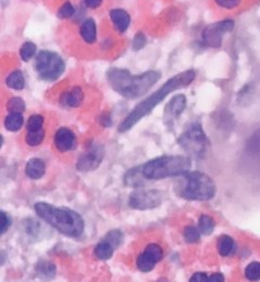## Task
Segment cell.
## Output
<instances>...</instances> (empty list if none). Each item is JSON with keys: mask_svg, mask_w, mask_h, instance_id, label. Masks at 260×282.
Wrapping results in <instances>:
<instances>
[{"mask_svg": "<svg viewBox=\"0 0 260 282\" xmlns=\"http://www.w3.org/2000/svg\"><path fill=\"white\" fill-rule=\"evenodd\" d=\"M196 79V71L194 70H185L183 73L177 74L173 78L169 79L168 82L163 84V87L159 90H156L155 93L147 97L146 99L142 100L141 103L136 106L131 112L128 113V116L121 122V125L118 126V132H126L128 130H131L135 125L139 121H141L144 117L147 116L161 100L165 99L170 93L175 92V90L180 89V88H185L189 84H192V82Z\"/></svg>", "mask_w": 260, "mask_h": 282, "instance_id": "1", "label": "cell"}, {"mask_svg": "<svg viewBox=\"0 0 260 282\" xmlns=\"http://www.w3.org/2000/svg\"><path fill=\"white\" fill-rule=\"evenodd\" d=\"M160 78L161 74L155 70L140 75H132L128 70L119 68H112L107 71V80L112 89L127 99H136L146 94Z\"/></svg>", "mask_w": 260, "mask_h": 282, "instance_id": "2", "label": "cell"}, {"mask_svg": "<svg viewBox=\"0 0 260 282\" xmlns=\"http://www.w3.org/2000/svg\"><path fill=\"white\" fill-rule=\"evenodd\" d=\"M37 215L44 219L47 224L54 226L63 235L76 238L84 231V220L78 212L65 207H56L46 202H38L34 205Z\"/></svg>", "mask_w": 260, "mask_h": 282, "instance_id": "3", "label": "cell"}, {"mask_svg": "<svg viewBox=\"0 0 260 282\" xmlns=\"http://www.w3.org/2000/svg\"><path fill=\"white\" fill-rule=\"evenodd\" d=\"M190 166H192V162L187 156L165 155L147 162L141 167V170L146 179L156 180L187 174L189 172Z\"/></svg>", "mask_w": 260, "mask_h": 282, "instance_id": "4", "label": "cell"}, {"mask_svg": "<svg viewBox=\"0 0 260 282\" xmlns=\"http://www.w3.org/2000/svg\"><path fill=\"white\" fill-rule=\"evenodd\" d=\"M180 197L193 201H208L216 195V185L209 175L201 172L184 174L179 186Z\"/></svg>", "mask_w": 260, "mask_h": 282, "instance_id": "5", "label": "cell"}, {"mask_svg": "<svg viewBox=\"0 0 260 282\" xmlns=\"http://www.w3.org/2000/svg\"><path fill=\"white\" fill-rule=\"evenodd\" d=\"M36 71L45 82H55L65 71V61L51 51H41L36 56Z\"/></svg>", "mask_w": 260, "mask_h": 282, "instance_id": "6", "label": "cell"}, {"mask_svg": "<svg viewBox=\"0 0 260 282\" xmlns=\"http://www.w3.org/2000/svg\"><path fill=\"white\" fill-rule=\"evenodd\" d=\"M179 145L192 156H202L206 153L208 140L200 124H192L178 140Z\"/></svg>", "mask_w": 260, "mask_h": 282, "instance_id": "7", "label": "cell"}, {"mask_svg": "<svg viewBox=\"0 0 260 282\" xmlns=\"http://www.w3.org/2000/svg\"><path fill=\"white\" fill-rule=\"evenodd\" d=\"M235 27V22L232 19H225L220 21V22L212 23V25L207 26L202 32V39L204 44L209 47H221L222 39L224 36L229 32H231Z\"/></svg>", "mask_w": 260, "mask_h": 282, "instance_id": "8", "label": "cell"}, {"mask_svg": "<svg viewBox=\"0 0 260 282\" xmlns=\"http://www.w3.org/2000/svg\"><path fill=\"white\" fill-rule=\"evenodd\" d=\"M163 201V195L156 190H137L129 196V206L136 210L155 209Z\"/></svg>", "mask_w": 260, "mask_h": 282, "instance_id": "9", "label": "cell"}, {"mask_svg": "<svg viewBox=\"0 0 260 282\" xmlns=\"http://www.w3.org/2000/svg\"><path fill=\"white\" fill-rule=\"evenodd\" d=\"M103 156H104V149L102 145L97 144V145H93L92 148L88 149L85 153L79 158L78 169L80 172H90V170H94L99 167V164L102 163Z\"/></svg>", "mask_w": 260, "mask_h": 282, "instance_id": "10", "label": "cell"}, {"mask_svg": "<svg viewBox=\"0 0 260 282\" xmlns=\"http://www.w3.org/2000/svg\"><path fill=\"white\" fill-rule=\"evenodd\" d=\"M163 254V249H161L160 246L150 244V246L146 247L144 253L140 254V257L137 258V267L142 272H150L155 267L156 263L161 260Z\"/></svg>", "mask_w": 260, "mask_h": 282, "instance_id": "11", "label": "cell"}, {"mask_svg": "<svg viewBox=\"0 0 260 282\" xmlns=\"http://www.w3.org/2000/svg\"><path fill=\"white\" fill-rule=\"evenodd\" d=\"M55 146L61 153H66V151L73 150L76 146V136L70 129L66 127H61L55 134Z\"/></svg>", "mask_w": 260, "mask_h": 282, "instance_id": "12", "label": "cell"}, {"mask_svg": "<svg viewBox=\"0 0 260 282\" xmlns=\"http://www.w3.org/2000/svg\"><path fill=\"white\" fill-rule=\"evenodd\" d=\"M84 100V92L81 88L74 87L68 92H63L60 97V105L68 108H76Z\"/></svg>", "mask_w": 260, "mask_h": 282, "instance_id": "13", "label": "cell"}, {"mask_svg": "<svg viewBox=\"0 0 260 282\" xmlns=\"http://www.w3.org/2000/svg\"><path fill=\"white\" fill-rule=\"evenodd\" d=\"M111 21H112L113 26L117 29V32L119 33H124L129 27V23H131V17H129L128 13L123 9H112L110 12Z\"/></svg>", "mask_w": 260, "mask_h": 282, "instance_id": "14", "label": "cell"}, {"mask_svg": "<svg viewBox=\"0 0 260 282\" xmlns=\"http://www.w3.org/2000/svg\"><path fill=\"white\" fill-rule=\"evenodd\" d=\"M187 107V98L184 94H177L170 99L165 107V116L170 118H177Z\"/></svg>", "mask_w": 260, "mask_h": 282, "instance_id": "15", "label": "cell"}, {"mask_svg": "<svg viewBox=\"0 0 260 282\" xmlns=\"http://www.w3.org/2000/svg\"><path fill=\"white\" fill-rule=\"evenodd\" d=\"M45 172H46V166L41 159H31L26 166V174L31 179H39V178L44 177Z\"/></svg>", "mask_w": 260, "mask_h": 282, "instance_id": "16", "label": "cell"}, {"mask_svg": "<svg viewBox=\"0 0 260 282\" xmlns=\"http://www.w3.org/2000/svg\"><path fill=\"white\" fill-rule=\"evenodd\" d=\"M80 36L86 44L92 45L97 41V25L93 19L84 21L80 27Z\"/></svg>", "mask_w": 260, "mask_h": 282, "instance_id": "17", "label": "cell"}, {"mask_svg": "<svg viewBox=\"0 0 260 282\" xmlns=\"http://www.w3.org/2000/svg\"><path fill=\"white\" fill-rule=\"evenodd\" d=\"M25 124V118H23L22 113H9L4 119V126L8 131L17 132L19 131Z\"/></svg>", "mask_w": 260, "mask_h": 282, "instance_id": "18", "label": "cell"}, {"mask_svg": "<svg viewBox=\"0 0 260 282\" xmlns=\"http://www.w3.org/2000/svg\"><path fill=\"white\" fill-rule=\"evenodd\" d=\"M5 84L10 88V89L14 90H22L26 87V79L23 75L22 71L15 70L13 73H10L9 75L5 79Z\"/></svg>", "mask_w": 260, "mask_h": 282, "instance_id": "19", "label": "cell"}, {"mask_svg": "<svg viewBox=\"0 0 260 282\" xmlns=\"http://www.w3.org/2000/svg\"><path fill=\"white\" fill-rule=\"evenodd\" d=\"M142 179H146V178L144 177V174H142L141 167L131 169L126 174V178H124L126 185L131 186V187H139V186H142V183H144Z\"/></svg>", "mask_w": 260, "mask_h": 282, "instance_id": "20", "label": "cell"}, {"mask_svg": "<svg viewBox=\"0 0 260 282\" xmlns=\"http://www.w3.org/2000/svg\"><path fill=\"white\" fill-rule=\"evenodd\" d=\"M235 251V241L231 236L229 235H222L221 238L219 239V252L221 255H230L232 252Z\"/></svg>", "mask_w": 260, "mask_h": 282, "instance_id": "21", "label": "cell"}, {"mask_svg": "<svg viewBox=\"0 0 260 282\" xmlns=\"http://www.w3.org/2000/svg\"><path fill=\"white\" fill-rule=\"evenodd\" d=\"M113 251H115V248H113V247L111 246L108 241L103 240V241H100L97 247H95L94 253L98 258H99V259L105 260V259H110V258L112 257Z\"/></svg>", "mask_w": 260, "mask_h": 282, "instance_id": "22", "label": "cell"}, {"mask_svg": "<svg viewBox=\"0 0 260 282\" xmlns=\"http://www.w3.org/2000/svg\"><path fill=\"white\" fill-rule=\"evenodd\" d=\"M37 275L41 278H52L55 276V266L49 262H41L37 266Z\"/></svg>", "mask_w": 260, "mask_h": 282, "instance_id": "23", "label": "cell"}, {"mask_svg": "<svg viewBox=\"0 0 260 282\" xmlns=\"http://www.w3.org/2000/svg\"><path fill=\"white\" fill-rule=\"evenodd\" d=\"M7 108L9 113H23L26 110V103L22 98L13 97L7 102Z\"/></svg>", "mask_w": 260, "mask_h": 282, "instance_id": "24", "label": "cell"}, {"mask_svg": "<svg viewBox=\"0 0 260 282\" xmlns=\"http://www.w3.org/2000/svg\"><path fill=\"white\" fill-rule=\"evenodd\" d=\"M45 139V130H38V131H27L26 135V143L29 146H38Z\"/></svg>", "mask_w": 260, "mask_h": 282, "instance_id": "25", "label": "cell"}, {"mask_svg": "<svg viewBox=\"0 0 260 282\" xmlns=\"http://www.w3.org/2000/svg\"><path fill=\"white\" fill-rule=\"evenodd\" d=\"M45 118L42 114H32L27 122V131H38L44 130Z\"/></svg>", "mask_w": 260, "mask_h": 282, "instance_id": "26", "label": "cell"}, {"mask_svg": "<svg viewBox=\"0 0 260 282\" xmlns=\"http://www.w3.org/2000/svg\"><path fill=\"white\" fill-rule=\"evenodd\" d=\"M36 52H37L36 45H34L33 42H26V44H23V46L20 47L19 55L23 61H29L34 56V55H36Z\"/></svg>", "mask_w": 260, "mask_h": 282, "instance_id": "27", "label": "cell"}, {"mask_svg": "<svg viewBox=\"0 0 260 282\" xmlns=\"http://www.w3.org/2000/svg\"><path fill=\"white\" fill-rule=\"evenodd\" d=\"M214 228V221L211 216L208 215H202L200 217V231L203 233L204 235H208L213 231Z\"/></svg>", "mask_w": 260, "mask_h": 282, "instance_id": "28", "label": "cell"}, {"mask_svg": "<svg viewBox=\"0 0 260 282\" xmlns=\"http://www.w3.org/2000/svg\"><path fill=\"white\" fill-rule=\"evenodd\" d=\"M245 276L248 280L250 281H258L260 280V263L253 262L246 267Z\"/></svg>", "mask_w": 260, "mask_h": 282, "instance_id": "29", "label": "cell"}, {"mask_svg": "<svg viewBox=\"0 0 260 282\" xmlns=\"http://www.w3.org/2000/svg\"><path fill=\"white\" fill-rule=\"evenodd\" d=\"M74 13H75V9H74V5L71 4L70 2H66L58 8L57 10V17L61 18V19H68V18L73 17Z\"/></svg>", "mask_w": 260, "mask_h": 282, "instance_id": "30", "label": "cell"}, {"mask_svg": "<svg viewBox=\"0 0 260 282\" xmlns=\"http://www.w3.org/2000/svg\"><path fill=\"white\" fill-rule=\"evenodd\" d=\"M184 238L188 243H197L201 238V234L194 226H187L184 229Z\"/></svg>", "mask_w": 260, "mask_h": 282, "instance_id": "31", "label": "cell"}, {"mask_svg": "<svg viewBox=\"0 0 260 282\" xmlns=\"http://www.w3.org/2000/svg\"><path fill=\"white\" fill-rule=\"evenodd\" d=\"M122 238H123V236H122L121 231H119V230H112V231H110V233L107 234V236H105L104 240L108 241V243H110L111 246L113 247V248H117V247L121 244Z\"/></svg>", "mask_w": 260, "mask_h": 282, "instance_id": "32", "label": "cell"}, {"mask_svg": "<svg viewBox=\"0 0 260 282\" xmlns=\"http://www.w3.org/2000/svg\"><path fill=\"white\" fill-rule=\"evenodd\" d=\"M145 46H146V36L142 33V32H139V33L134 37V39H132V49H134L135 51H140V50L144 49Z\"/></svg>", "mask_w": 260, "mask_h": 282, "instance_id": "33", "label": "cell"}, {"mask_svg": "<svg viewBox=\"0 0 260 282\" xmlns=\"http://www.w3.org/2000/svg\"><path fill=\"white\" fill-rule=\"evenodd\" d=\"M214 2L224 9H235L241 4V0H214Z\"/></svg>", "mask_w": 260, "mask_h": 282, "instance_id": "34", "label": "cell"}, {"mask_svg": "<svg viewBox=\"0 0 260 282\" xmlns=\"http://www.w3.org/2000/svg\"><path fill=\"white\" fill-rule=\"evenodd\" d=\"M207 281H208V277H207L206 273L203 272L194 273V275L192 276V278H190V282H207Z\"/></svg>", "mask_w": 260, "mask_h": 282, "instance_id": "35", "label": "cell"}, {"mask_svg": "<svg viewBox=\"0 0 260 282\" xmlns=\"http://www.w3.org/2000/svg\"><path fill=\"white\" fill-rule=\"evenodd\" d=\"M103 3V0H84V4L88 8H92V9H97L98 7H100Z\"/></svg>", "mask_w": 260, "mask_h": 282, "instance_id": "36", "label": "cell"}, {"mask_svg": "<svg viewBox=\"0 0 260 282\" xmlns=\"http://www.w3.org/2000/svg\"><path fill=\"white\" fill-rule=\"evenodd\" d=\"M2 217H3V226H2V233L4 234L5 231L8 230V228H9V225H10V219L9 217H8V215L5 214L4 211L2 212Z\"/></svg>", "mask_w": 260, "mask_h": 282, "instance_id": "37", "label": "cell"}, {"mask_svg": "<svg viewBox=\"0 0 260 282\" xmlns=\"http://www.w3.org/2000/svg\"><path fill=\"white\" fill-rule=\"evenodd\" d=\"M207 282H225V278L221 273H213L212 276H209Z\"/></svg>", "mask_w": 260, "mask_h": 282, "instance_id": "38", "label": "cell"}, {"mask_svg": "<svg viewBox=\"0 0 260 282\" xmlns=\"http://www.w3.org/2000/svg\"><path fill=\"white\" fill-rule=\"evenodd\" d=\"M158 282H168V280L166 278H159Z\"/></svg>", "mask_w": 260, "mask_h": 282, "instance_id": "39", "label": "cell"}]
</instances>
